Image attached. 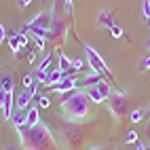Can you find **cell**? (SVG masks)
Instances as JSON below:
<instances>
[{
  "instance_id": "cell-1",
  "label": "cell",
  "mask_w": 150,
  "mask_h": 150,
  "mask_svg": "<svg viewBox=\"0 0 150 150\" xmlns=\"http://www.w3.org/2000/svg\"><path fill=\"white\" fill-rule=\"evenodd\" d=\"M19 139H21L23 150H57L53 133L45 123L19 129Z\"/></svg>"
},
{
  "instance_id": "cell-2",
  "label": "cell",
  "mask_w": 150,
  "mask_h": 150,
  "mask_svg": "<svg viewBox=\"0 0 150 150\" xmlns=\"http://www.w3.org/2000/svg\"><path fill=\"white\" fill-rule=\"evenodd\" d=\"M62 108H64V114L72 121H83L89 114V97L85 95L83 89H74V91L66 93L64 102H62Z\"/></svg>"
},
{
  "instance_id": "cell-3",
  "label": "cell",
  "mask_w": 150,
  "mask_h": 150,
  "mask_svg": "<svg viewBox=\"0 0 150 150\" xmlns=\"http://www.w3.org/2000/svg\"><path fill=\"white\" fill-rule=\"evenodd\" d=\"M127 104H129V95L123 91H112V95L108 97V106L110 112H112L116 118H123L127 112Z\"/></svg>"
},
{
  "instance_id": "cell-4",
  "label": "cell",
  "mask_w": 150,
  "mask_h": 150,
  "mask_svg": "<svg viewBox=\"0 0 150 150\" xmlns=\"http://www.w3.org/2000/svg\"><path fill=\"white\" fill-rule=\"evenodd\" d=\"M85 57H87V64H89V68H93V70H97L99 74H112L110 72V68H108V64L102 59V55H99L93 47H89V45H85Z\"/></svg>"
},
{
  "instance_id": "cell-5",
  "label": "cell",
  "mask_w": 150,
  "mask_h": 150,
  "mask_svg": "<svg viewBox=\"0 0 150 150\" xmlns=\"http://www.w3.org/2000/svg\"><path fill=\"white\" fill-rule=\"evenodd\" d=\"M49 38L51 40H55V42H66V38H68V25H66V21L62 17H57L55 15V19H53V25H51V30H49Z\"/></svg>"
},
{
  "instance_id": "cell-6",
  "label": "cell",
  "mask_w": 150,
  "mask_h": 150,
  "mask_svg": "<svg viewBox=\"0 0 150 150\" xmlns=\"http://www.w3.org/2000/svg\"><path fill=\"white\" fill-rule=\"evenodd\" d=\"M53 19H55V11L53 8H47V11H40L32 21H30V25H36V28H42V30H51L53 25Z\"/></svg>"
},
{
  "instance_id": "cell-7",
  "label": "cell",
  "mask_w": 150,
  "mask_h": 150,
  "mask_svg": "<svg viewBox=\"0 0 150 150\" xmlns=\"http://www.w3.org/2000/svg\"><path fill=\"white\" fill-rule=\"evenodd\" d=\"M74 89H76V76H64L62 81L53 87V91L55 93H70V91H74Z\"/></svg>"
},
{
  "instance_id": "cell-8",
  "label": "cell",
  "mask_w": 150,
  "mask_h": 150,
  "mask_svg": "<svg viewBox=\"0 0 150 150\" xmlns=\"http://www.w3.org/2000/svg\"><path fill=\"white\" fill-rule=\"evenodd\" d=\"M83 91H85V95L89 97V102H93V104H102V102H106V95L102 93V89H99L97 85H91V87H85L83 89Z\"/></svg>"
},
{
  "instance_id": "cell-9",
  "label": "cell",
  "mask_w": 150,
  "mask_h": 150,
  "mask_svg": "<svg viewBox=\"0 0 150 150\" xmlns=\"http://www.w3.org/2000/svg\"><path fill=\"white\" fill-rule=\"evenodd\" d=\"M97 25L99 28H112V25H116L114 23V15L110 11H99L97 13Z\"/></svg>"
},
{
  "instance_id": "cell-10",
  "label": "cell",
  "mask_w": 150,
  "mask_h": 150,
  "mask_svg": "<svg viewBox=\"0 0 150 150\" xmlns=\"http://www.w3.org/2000/svg\"><path fill=\"white\" fill-rule=\"evenodd\" d=\"M25 114H28V110H17V108H15V112H13V116H11V123H13V127L17 129V131L25 127Z\"/></svg>"
},
{
  "instance_id": "cell-11",
  "label": "cell",
  "mask_w": 150,
  "mask_h": 150,
  "mask_svg": "<svg viewBox=\"0 0 150 150\" xmlns=\"http://www.w3.org/2000/svg\"><path fill=\"white\" fill-rule=\"evenodd\" d=\"M66 74L62 72V70H59V68H53V70H49V72H47V87H55L59 81H62V78H64Z\"/></svg>"
},
{
  "instance_id": "cell-12",
  "label": "cell",
  "mask_w": 150,
  "mask_h": 150,
  "mask_svg": "<svg viewBox=\"0 0 150 150\" xmlns=\"http://www.w3.org/2000/svg\"><path fill=\"white\" fill-rule=\"evenodd\" d=\"M40 123V114H38V108H28L25 114V127H34Z\"/></svg>"
},
{
  "instance_id": "cell-13",
  "label": "cell",
  "mask_w": 150,
  "mask_h": 150,
  "mask_svg": "<svg viewBox=\"0 0 150 150\" xmlns=\"http://www.w3.org/2000/svg\"><path fill=\"white\" fill-rule=\"evenodd\" d=\"M57 68L62 70L64 74L70 72V70H72V59H70L68 55H64V53H59V57H57Z\"/></svg>"
},
{
  "instance_id": "cell-14",
  "label": "cell",
  "mask_w": 150,
  "mask_h": 150,
  "mask_svg": "<svg viewBox=\"0 0 150 150\" xmlns=\"http://www.w3.org/2000/svg\"><path fill=\"white\" fill-rule=\"evenodd\" d=\"M13 87H15V83H13V76H11V74L0 76V89H2V91L13 93Z\"/></svg>"
},
{
  "instance_id": "cell-15",
  "label": "cell",
  "mask_w": 150,
  "mask_h": 150,
  "mask_svg": "<svg viewBox=\"0 0 150 150\" xmlns=\"http://www.w3.org/2000/svg\"><path fill=\"white\" fill-rule=\"evenodd\" d=\"M51 59H53V53H47V55L42 57V62L36 66L34 74H42V72H49V64H51Z\"/></svg>"
},
{
  "instance_id": "cell-16",
  "label": "cell",
  "mask_w": 150,
  "mask_h": 150,
  "mask_svg": "<svg viewBox=\"0 0 150 150\" xmlns=\"http://www.w3.org/2000/svg\"><path fill=\"white\" fill-rule=\"evenodd\" d=\"M6 42H8V47H11L13 53H19V51H21V45H19V40H17V34H11V36L6 38Z\"/></svg>"
},
{
  "instance_id": "cell-17",
  "label": "cell",
  "mask_w": 150,
  "mask_h": 150,
  "mask_svg": "<svg viewBox=\"0 0 150 150\" xmlns=\"http://www.w3.org/2000/svg\"><path fill=\"white\" fill-rule=\"evenodd\" d=\"M142 118H144V112H142V110H139V108H135V110H131V114H129V121H131V123H142Z\"/></svg>"
},
{
  "instance_id": "cell-18",
  "label": "cell",
  "mask_w": 150,
  "mask_h": 150,
  "mask_svg": "<svg viewBox=\"0 0 150 150\" xmlns=\"http://www.w3.org/2000/svg\"><path fill=\"white\" fill-rule=\"evenodd\" d=\"M142 15L150 21V0H142Z\"/></svg>"
},
{
  "instance_id": "cell-19",
  "label": "cell",
  "mask_w": 150,
  "mask_h": 150,
  "mask_svg": "<svg viewBox=\"0 0 150 150\" xmlns=\"http://www.w3.org/2000/svg\"><path fill=\"white\" fill-rule=\"evenodd\" d=\"M49 106H51V99H49L47 95H40V97H38L36 108H49Z\"/></svg>"
},
{
  "instance_id": "cell-20",
  "label": "cell",
  "mask_w": 150,
  "mask_h": 150,
  "mask_svg": "<svg viewBox=\"0 0 150 150\" xmlns=\"http://www.w3.org/2000/svg\"><path fill=\"white\" fill-rule=\"evenodd\" d=\"M137 142V131H127V135H125V144H135Z\"/></svg>"
},
{
  "instance_id": "cell-21",
  "label": "cell",
  "mask_w": 150,
  "mask_h": 150,
  "mask_svg": "<svg viewBox=\"0 0 150 150\" xmlns=\"http://www.w3.org/2000/svg\"><path fill=\"white\" fill-rule=\"evenodd\" d=\"M17 40H19V45H21V49H25V47H28V40H30V38H28V34H25L23 30H21V32L17 34Z\"/></svg>"
},
{
  "instance_id": "cell-22",
  "label": "cell",
  "mask_w": 150,
  "mask_h": 150,
  "mask_svg": "<svg viewBox=\"0 0 150 150\" xmlns=\"http://www.w3.org/2000/svg\"><path fill=\"white\" fill-rule=\"evenodd\" d=\"M110 34H112L114 38H121L123 36V28L121 25H112V28H110Z\"/></svg>"
},
{
  "instance_id": "cell-23",
  "label": "cell",
  "mask_w": 150,
  "mask_h": 150,
  "mask_svg": "<svg viewBox=\"0 0 150 150\" xmlns=\"http://www.w3.org/2000/svg\"><path fill=\"white\" fill-rule=\"evenodd\" d=\"M83 66H85V62H83V59H72V70H74V72L83 70Z\"/></svg>"
},
{
  "instance_id": "cell-24",
  "label": "cell",
  "mask_w": 150,
  "mask_h": 150,
  "mask_svg": "<svg viewBox=\"0 0 150 150\" xmlns=\"http://www.w3.org/2000/svg\"><path fill=\"white\" fill-rule=\"evenodd\" d=\"M32 85H34V81H32V76H30V74H28V76H23V87H25V89H30Z\"/></svg>"
},
{
  "instance_id": "cell-25",
  "label": "cell",
  "mask_w": 150,
  "mask_h": 150,
  "mask_svg": "<svg viewBox=\"0 0 150 150\" xmlns=\"http://www.w3.org/2000/svg\"><path fill=\"white\" fill-rule=\"evenodd\" d=\"M6 91H2V89H0V108H4V104H6Z\"/></svg>"
},
{
  "instance_id": "cell-26",
  "label": "cell",
  "mask_w": 150,
  "mask_h": 150,
  "mask_svg": "<svg viewBox=\"0 0 150 150\" xmlns=\"http://www.w3.org/2000/svg\"><path fill=\"white\" fill-rule=\"evenodd\" d=\"M34 45L36 49H45V38H34Z\"/></svg>"
},
{
  "instance_id": "cell-27",
  "label": "cell",
  "mask_w": 150,
  "mask_h": 150,
  "mask_svg": "<svg viewBox=\"0 0 150 150\" xmlns=\"http://www.w3.org/2000/svg\"><path fill=\"white\" fill-rule=\"evenodd\" d=\"M36 59H38V55H36V51H30V53H28V62H30V64H34V62H36Z\"/></svg>"
},
{
  "instance_id": "cell-28",
  "label": "cell",
  "mask_w": 150,
  "mask_h": 150,
  "mask_svg": "<svg viewBox=\"0 0 150 150\" xmlns=\"http://www.w3.org/2000/svg\"><path fill=\"white\" fill-rule=\"evenodd\" d=\"M6 40V30H4V25L0 23V42H4Z\"/></svg>"
},
{
  "instance_id": "cell-29",
  "label": "cell",
  "mask_w": 150,
  "mask_h": 150,
  "mask_svg": "<svg viewBox=\"0 0 150 150\" xmlns=\"http://www.w3.org/2000/svg\"><path fill=\"white\" fill-rule=\"evenodd\" d=\"M142 68H144V70H150V55H148V57L144 59V62H142Z\"/></svg>"
},
{
  "instance_id": "cell-30",
  "label": "cell",
  "mask_w": 150,
  "mask_h": 150,
  "mask_svg": "<svg viewBox=\"0 0 150 150\" xmlns=\"http://www.w3.org/2000/svg\"><path fill=\"white\" fill-rule=\"evenodd\" d=\"M66 13H72V0H66Z\"/></svg>"
},
{
  "instance_id": "cell-31",
  "label": "cell",
  "mask_w": 150,
  "mask_h": 150,
  "mask_svg": "<svg viewBox=\"0 0 150 150\" xmlns=\"http://www.w3.org/2000/svg\"><path fill=\"white\" fill-rule=\"evenodd\" d=\"M30 2H32V0H19V8H25Z\"/></svg>"
},
{
  "instance_id": "cell-32",
  "label": "cell",
  "mask_w": 150,
  "mask_h": 150,
  "mask_svg": "<svg viewBox=\"0 0 150 150\" xmlns=\"http://www.w3.org/2000/svg\"><path fill=\"white\" fill-rule=\"evenodd\" d=\"M135 150H148V148H146V146H144L142 142H137V146H135Z\"/></svg>"
},
{
  "instance_id": "cell-33",
  "label": "cell",
  "mask_w": 150,
  "mask_h": 150,
  "mask_svg": "<svg viewBox=\"0 0 150 150\" xmlns=\"http://www.w3.org/2000/svg\"><path fill=\"white\" fill-rule=\"evenodd\" d=\"M91 150H106V148H91Z\"/></svg>"
},
{
  "instance_id": "cell-34",
  "label": "cell",
  "mask_w": 150,
  "mask_h": 150,
  "mask_svg": "<svg viewBox=\"0 0 150 150\" xmlns=\"http://www.w3.org/2000/svg\"><path fill=\"white\" fill-rule=\"evenodd\" d=\"M148 51H150V42H148Z\"/></svg>"
},
{
  "instance_id": "cell-35",
  "label": "cell",
  "mask_w": 150,
  "mask_h": 150,
  "mask_svg": "<svg viewBox=\"0 0 150 150\" xmlns=\"http://www.w3.org/2000/svg\"><path fill=\"white\" fill-rule=\"evenodd\" d=\"M6 150H13V148H6Z\"/></svg>"
},
{
  "instance_id": "cell-36",
  "label": "cell",
  "mask_w": 150,
  "mask_h": 150,
  "mask_svg": "<svg viewBox=\"0 0 150 150\" xmlns=\"http://www.w3.org/2000/svg\"><path fill=\"white\" fill-rule=\"evenodd\" d=\"M148 114H150V108H148Z\"/></svg>"
},
{
  "instance_id": "cell-37",
  "label": "cell",
  "mask_w": 150,
  "mask_h": 150,
  "mask_svg": "<svg viewBox=\"0 0 150 150\" xmlns=\"http://www.w3.org/2000/svg\"><path fill=\"white\" fill-rule=\"evenodd\" d=\"M148 28H150V23H148Z\"/></svg>"
},
{
  "instance_id": "cell-38",
  "label": "cell",
  "mask_w": 150,
  "mask_h": 150,
  "mask_svg": "<svg viewBox=\"0 0 150 150\" xmlns=\"http://www.w3.org/2000/svg\"><path fill=\"white\" fill-rule=\"evenodd\" d=\"M0 45H2V42H0Z\"/></svg>"
},
{
  "instance_id": "cell-39",
  "label": "cell",
  "mask_w": 150,
  "mask_h": 150,
  "mask_svg": "<svg viewBox=\"0 0 150 150\" xmlns=\"http://www.w3.org/2000/svg\"><path fill=\"white\" fill-rule=\"evenodd\" d=\"M148 150H150V148H148Z\"/></svg>"
}]
</instances>
